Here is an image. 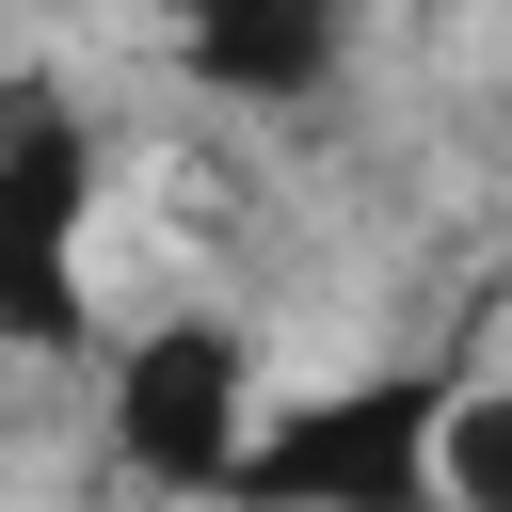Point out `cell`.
Wrapping results in <instances>:
<instances>
[{"instance_id":"1","label":"cell","mask_w":512,"mask_h":512,"mask_svg":"<svg viewBox=\"0 0 512 512\" xmlns=\"http://www.w3.org/2000/svg\"><path fill=\"white\" fill-rule=\"evenodd\" d=\"M448 400L464 368H336L304 384L288 416L240 432L224 464V512H432V448H448Z\"/></svg>"},{"instance_id":"2","label":"cell","mask_w":512,"mask_h":512,"mask_svg":"<svg viewBox=\"0 0 512 512\" xmlns=\"http://www.w3.org/2000/svg\"><path fill=\"white\" fill-rule=\"evenodd\" d=\"M96 112L64 64H0V352H80L96 336Z\"/></svg>"},{"instance_id":"3","label":"cell","mask_w":512,"mask_h":512,"mask_svg":"<svg viewBox=\"0 0 512 512\" xmlns=\"http://www.w3.org/2000/svg\"><path fill=\"white\" fill-rule=\"evenodd\" d=\"M96 432H112V464H128L144 496H224V464H240V432H256V336H240L224 304L144 320V336L112 352V384H96Z\"/></svg>"},{"instance_id":"4","label":"cell","mask_w":512,"mask_h":512,"mask_svg":"<svg viewBox=\"0 0 512 512\" xmlns=\"http://www.w3.org/2000/svg\"><path fill=\"white\" fill-rule=\"evenodd\" d=\"M160 16H176V80L224 96V112H304V96H336V64H352V32H368V0H160Z\"/></svg>"},{"instance_id":"5","label":"cell","mask_w":512,"mask_h":512,"mask_svg":"<svg viewBox=\"0 0 512 512\" xmlns=\"http://www.w3.org/2000/svg\"><path fill=\"white\" fill-rule=\"evenodd\" d=\"M432 512H512V384H464V400H448Z\"/></svg>"}]
</instances>
